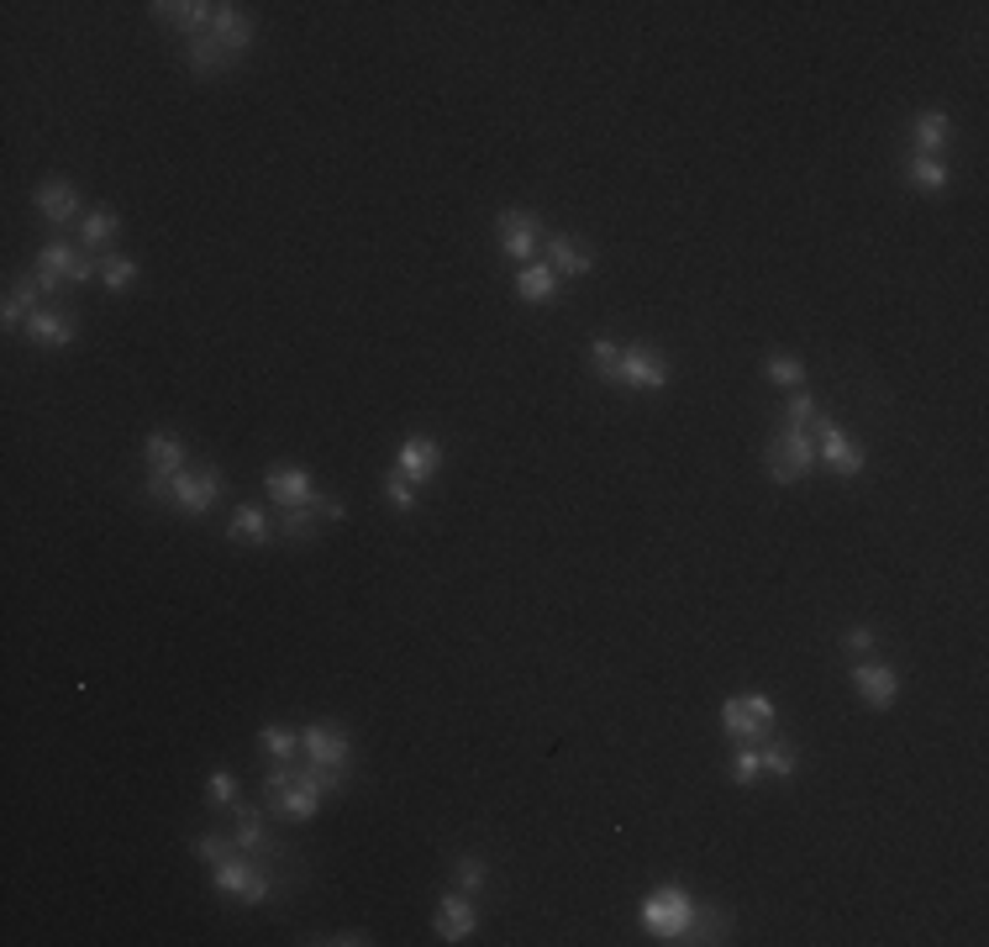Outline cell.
<instances>
[{"label": "cell", "mask_w": 989, "mask_h": 947, "mask_svg": "<svg viewBox=\"0 0 989 947\" xmlns=\"http://www.w3.org/2000/svg\"><path fill=\"white\" fill-rule=\"evenodd\" d=\"M911 143H916V154H943L947 143H953V116L943 111H922V116H911Z\"/></svg>", "instance_id": "cell-21"}, {"label": "cell", "mask_w": 989, "mask_h": 947, "mask_svg": "<svg viewBox=\"0 0 989 947\" xmlns=\"http://www.w3.org/2000/svg\"><path fill=\"white\" fill-rule=\"evenodd\" d=\"M301 753H306V764H316V769H348L353 737H348V727H337V722H311V727L301 732Z\"/></svg>", "instance_id": "cell-6"}, {"label": "cell", "mask_w": 989, "mask_h": 947, "mask_svg": "<svg viewBox=\"0 0 989 947\" xmlns=\"http://www.w3.org/2000/svg\"><path fill=\"white\" fill-rule=\"evenodd\" d=\"M722 732L732 737V743H758V737H769L774 727H764V722L753 716L743 695H732V701L722 705Z\"/></svg>", "instance_id": "cell-23"}, {"label": "cell", "mask_w": 989, "mask_h": 947, "mask_svg": "<svg viewBox=\"0 0 989 947\" xmlns=\"http://www.w3.org/2000/svg\"><path fill=\"white\" fill-rule=\"evenodd\" d=\"M143 459H148V480H143V490H148L154 501H164V495H169V480L185 474V442L169 438V432H154V438L143 442Z\"/></svg>", "instance_id": "cell-5"}, {"label": "cell", "mask_w": 989, "mask_h": 947, "mask_svg": "<svg viewBox=\"0 0 989 947\" xmlns=\"http://www.w3.org/2000/svg\"><path fill=\"white\" fill-rule=\"evenodd\" d=\"M779 421H785V427H795V432L816 427V400H811V390H790V396H785V411H779Z\"/></svg>", "instance_id": "cell-37"}, {"label": "cell", "mask_w": 989, "mask_h": 947, "mask_svg": "<svg viewBox=\"0 0 989 947\" xmlns=\"http://www.w3.org/2000/svg\"><path fill=\"white\" fill-rule=\"evenodd\" d=\"M306 943H332V947H364V943H375L369 932H337V937H306Z\"/></svg>", "instance_id": "cell-42"}, {"label": "cell", "mask_w": 989, "mask_h": 947, "mask_svg": "<svg viewBox=\"0 0 989 947\" xmlns=\"http://www.w3.org/2000/svg\"><path fill=\"white\" fill-rule=\"evenodd\" d=\"M743 701H748V711L758 716V722H764V727H774V722H779V711H774L769 695H743Z\"/></svg>", "instance_id": "cell-41"}, {"label": "cell", "mask_w": 989, "mask_h": 947, "mask_svg": "<svg viewBox=\"0 0 989 947\" xmlns=\"http://www.w3.org/2000/svg\"><path fill=\"white\" fill-rule=\"evenodd\" d=\"M516 295L527 301V306H548L553 295H558V274L548 264H522L516 274Z\"/></svg>", "instance_id": "cell-27"}, {"label": "cell", "mask_w": 989, "mask_h": 947, "mask_svg": "<svg viewBox=\"0 0 989 947\" xmlns=\"http://www.w3.org/2000/svg\"><path fill=\"white\" fill-rule=\"evenodd\" d=\"M438 937L442 943H469L474 937V926H480V916H474V905H469V895L463 890H453V895H442L438 905Z\"/></svg>", "instance_id": "cell-18"}, {"label": "cell", "mask_w": 989, "mask_h": 947, "mask_svg": "<svg viewBox=\"0 0 989 947\" xmlns=\"http://www.w3.org/2000/svg\"><path fill=\"white\" fill-rule=\"evenodd\" d=\"M732 785H743V790H748V785H758V779H764V758H758V748H748V743H743V748L732 753Z\"/></svg>", "instance_id": "cell-38"}, {"label": "cell", "mask_w": 989, "mask_h": 947, "mask_svg": "<svg viewBox=\"0 0 989 947\" xmlns=\"http://www.w3.org/2000/svg\"><path fill=\"white\" fill-rule=\"evenodd\" d=\"M227 537H232V543L264 548V543H274V516H269L264 506H238L232 511V522H227Z\"/></svg>", "instance_id": "cell-20"}, {"label": "cell", "mask_w": 989, "mask_h": 947, "mask_svg": "<svg viewBox=\"0 0 989 947\" xmlns=\"http://www.w3.org/2000/svg\"><path fill=\"white\" fill-rule=\"evenodd\" d=\"M695 911H701V901H695L684 884H659V890L642 901V926H648L659 943H684Z\"/></svg>", "instance_id": "cell-2"}, {"label": "cell", "mask_w": 989, "mask_h": 947, "mask_svg": "<svg viewBox=\"0 0 989 947\" xmlns=\"http://www.w3.org/2000/svg\"><path fill=\"white\" fill-rule=\"evenodd\" d=\"M590 369L600 385H621V343L616 337H590Z\"/></svg>", "instance_id": "cell-30"}, {"label": "cell", "mask_w": 989, "mask_h": 947, "mask_svg": "<svg viewBox=\"0 0 989 947\" xmlns=\"http://www.w3.org/2000/svg\"><path fill=\"white\" fill-rule=\"evenodd\" d=\"M853 690L869 711H890V705L901 701V674L880 659H858L853 663Z\"/></svg>", "instance_id": "cell-10"}, {"label": "cell", "mask_w": 989, "mask_h": 947, "mask_svg": "<svg viewBox=\"0 0 989 947\" xmlns=\"http://www.w3.org/2000/svg\"><path fill=\"white\" fill-rule=\"evenodd\" d=\"M669 375H674L669 358H659L648 343H627V348H621V385H627V390H663Z\"/></svg>", "instance_id": "cell-11"}, {"label": "cell", "mask_w": 989, "mask_h": 947, "mask_svg": "<svg viewBox=\"0 0 989 947\" xmlns=\"http://www.w3.org/2000/svg\"><path fill=\"white\" fill-rule=\"evenodd\" d=\"M816 469V438L811 432H795V427H779V438L769 442V480L779 490L806 480Z\"/></svg>", "instance_id": "cell-4"}, {"label": "cell", "mask_w": 989, "mask_h": 947, "mask_svg": "<svg viewBox=\"0 0 989 947\" xmlns=\"http://www.w3.org/2000/svg\"><path fill=\"white\" fill-rule=\"evenodd\" d=\"M185 64L196 69L200 80H211V74H227V69L238 64V59H232V53H227V48H221L211 32H200V38H190V53H185Z\"/></svg>", "instance_id": "cell-24"}, {"label": "cell", "mask_w": 989, "mask_h": 947, "mask_svg": "<svg viewBox=\"0 0 989 947\" xmlns=\"http://www.w3.org/2000/svg\"><path fill=\"white\" fill-rule=\"evenodd\" d=\"M232 842H238V853H274V842H269V827H264V811H253V806H242V800H238Z\"/></svg>", "instance_id": "cell-25"}, {"label": "cell", "mask_w": 989, "mask_h": 947, "mask_svg": "<svg viewBox=\"0 0 989 947\" xmlns=\"http://www.w3.org/2000/svg\"><path fill=\"white\" fill-rule=\"evenodd\" d=\"M101 285L106 290H133L137 285V259H127V253L101 259Z\"/></svg>", "instance_id": "cell-36"}, {"label": "cell", "mask_w": 989, "mask_h": 947, "mask_svg": "<svg viewBox=\"0 0 989 947\" xmlns=\"http://www.w3.org/2000/svg\"><path fill=\"white\" fill-rule=\"evenodd\" d=\"M396 469L411 480V485H427L432 474L442 469V442L438 438H406L396 453Z\"/></svg>", "instance_id": "cell-16"}, {"label": "cell", "mask_w": 989, "mask_h": 947, "mask_svg": "<svg viewBox=\"0 0 989 947\" xmlns=\"http://www.w3.org/2000/svg\"><path fill=\"white\" fill-rule=\"evenodd\" d=\"M211 38H217L232 59H242V53L253 48V17H248L242 6H217V17H211Z\"/></svg>", "instance_id": "cell-19"}, {"label": "cell", "mask_w": 989, "mask_h": 947, "mask_svg": "<svg viewBox=\"0 0 989 947\" xmlns=\"http://www.w3.org/2000/svg\"><path fill=\"white\" fill-rule=\"evenodd\" d=\"M221 485H227V474H221L217 463H200V469H185L169 480V506L185 511V516H206V511L221 501Z\"/></svg>", "instance_id": "cell-3"}, {"label": "cell", "mask_w": 989, "mask_h": 947, "mask_svg": "<svg viewBox=\"0 0 989 947\" xmlns=\"http://www.w3.org/2000/svg\"><path fill=\"white\" fill-rule=\"evenodd\" d=\"M259 753H264L269 764H295V753H301V737H295L285 722H264V727H259Z\"/></svg>", "instance_id": "cell-29"}, {"label": "cell", "mask_w": 989, "mask_h": 947, "mask_svg": "<svg viewBox=\"0 0 989 947\" xmlns=\"http://www.w3.org/2000/svg\"><path fill=\"white\" fill-rule=\"evenodd\" d=\"M32 206H38V217H43L48 227H74V221L85 217V200L74 190V179H48L43 190L32 196Z\"/></svg>", "instance_id": "cell-13"}, {"label": "cell", "mask_w": 989, "mask_h": 947, "mask_svg": "<svg viewBox=\"0 0 989 947\" xmlns=\"http://www.w3.org/2000/svg\"><path fill=\"white\" fill-rule=\"evenodd\" d=\"M501 227V253H506L511 264H532L537 259V238H543V217L537 211H522V206H511L495 217Z\"/></svg>", "instance_id": "cell-7"}, {"label": "cell", "mask_w": 989, "mask_h": 947, "mask_svg": "<svg viewBox=\"0 0 989 947\" xmlns=\"http://www.w3.org/2000/svg\"><path fill=\"white\" fill-rule=\"evenodd\" d=\"M385 501H390L400 516H411V511L421 506V485H411L400 469H390V474H385Z\"/></svg>", "instance_id": "cell-35"}, {"label": "cell", "mask_w": 989, "mask_h": 947, "mask_svg": "<svg viewBox=\"0 0 989 947\" xmlns=\"http://www.w3.org/2000/svg\"><path fill=\"white\" fill-rule=\"evenodd\" d=\"M758 758H764V774H774V779H795V774H800V748L779 743V737H769V743L758 748Z\"/></svg>", "instance_id": "cell-33"}, {"label": "cell", "mask_w": 989, "mask_h": 947, "mask_svg": "<svg viewBox=\"0 0 989 947\" xmlns=\"http://www.w3.org/2000/svg\"><path fill=\"white\" fill-rule=\"evenodd\" d=\"M947 164L943 158H932V154H911L905 158V185H911V190H922V196H943L947 190Z\"/></svg>", "instance_id": "cell-22"}, {"label": "cell", "mask_w": 989, "mask_h": 947, "mask_svg": "<svg viewBox=\"0 0 989 947\" xmlns=\"http://www.w3.org/2000/svg\"><path fill=\"white\" fill-rule=\"evenodd\" d=\"M726 932H732V916H726L722 905H701L690 932H684V943H726Z\"/></svg>", "instance_id": "cell-31"}, {"label": "cell", "mask_w": 989, "mask_h": 947, "mask_svg": "<svg viewBox=\"0 0 989 947\" xmlns=\"http://www.w3.org/2000/svg\"><path fill=\"white\" fill-rule=\"evenodd\" d=\"M264 490L274 511H301L316 501V485H311V469L301 463H269L264 469Z\"/></svg>", "instance_id": "cell-8"}, {"label": "cell", "mask_w": 989, "mask_h": 947, "mask_svg": "<svg viewBox=\"0 0 989 947\" xmlns=\"http://www.w3.org/2000/svg\"><path fill=\"white\" fill-rule=\"evenodd\" d=\"M842 648H848L853 659H874V648H880V632H874V627H848Z\"/></svg>", "instance_id": "cell-40"}, {"label": "cell", "mask_w": 989, "mask_h": 947, "mask_svg": "<svg viewBox=\"0 0 989 947\" xmlns=\"http://www.w3.org/2000/svg\"><path fill=\"white\" fill-rule=\"evenodd\" d=\"M484 884H490V863L474 859V853H463L459 859V890L463 895H480Z\"/></svg>", "instance_id": "cell-39"}, {"label": "cell", "mask_w": 989, "mask_h": 947, "mask_svg": "<svg viewBox=\"0 0 989 947\" xmlns=\"http://www.w3.org/2000/svg\"><path fill=\"white\" fill-rule=\"evenodd\" d=\"M238 800H242L238 774H232V769H211V779H206V806H211V811H238Z\"/></svg>", "instance_id": "cell-32"}, {"label": "cell", "mask_w": 989, "mask_h": 947, "mask_svg": "<svg viewBox=\"0 0 989 947\" xmlns=\"http://www.w3.org/2000/svg\"><path fill=\"white\" fill-rule=\"evenodd\" d=\"M764 375H769L779 390H800V385H806V364L790 358V353H769V358H764Z\"/></svg>", "instance_id": "cell-34"}, {"label": "cell", "mask_w": 989, "mask_h": 947, "mask_svg": "<svg viewBox=\"0 0 989 947\" xmlns=\"http://www.w3.org/2000/svg\"><path fill=\"white\" fill-rule=\"evenodd\" d=\"M38 295H43V290H38V280H17V285L6 290L0 322H6V327H27V316H32V311H43V306H38Z\"/></svg>", "instance_id": "cell-28"}, {"label": "cell", "mask_w": 989, "mask_h": 947, "mask_svg": "<svg viewBox=\"0 0 989 947\" xmlns=\"http://www.w3.org/2000/svg\"><path fill=\"white\" fill-rule=\"evenodd\" d=\"M148 11H154V22L175 27V32H185V38L211 32V17H217V6H206V0H154Z\"/></svg>", "instance_id": "cell-14"}, {"label": "cell", "mask_w": 989, "mask_h": 947, "mask_svg": "<svg viewBox=\"0 0 989 947\" xmlns=\"http://www.w3.org/2000/svg\"><path fill=\"white\" fill-rule=\"evenodd\" d=\"M543 264H548L558 280H585V274H595V253L585 243L564 238V232H553L548 248H543Z\"/></svg>", "instance_id": "cell-15"}, {"label": "cell", "mask_w": 989, "mask_h": 947, "mask_svg": "<svg viewBox=\"0 0 989 947\" xmlns=\"http://www.w3.org/2000/svg\"><path fill=\"white\" fill-rule=\"evenodd\" d=\"M816 432H821V442H816V459L832 463V474H842V480H858V474H863V463H869V453H863V448H858V442L848 438L832 417H816Z\"/></svg>", "instance_id": "cell-9"}, {"label": "cell", "mask_w": 989, "mask_h": 947, "mask_svg": "<svg viewBox=\"0 0 989 947\" xmlns=\"http://www.w3.org/2000/svg\"><path fill=\"white\" fill-rule=\"evenodd\" d=\"M27 337H32L38 348H69V343L80 337V322H74L69 311H59V306H43V311H32V316H27Z\"/></svg>", "instance_id": "cell-17"}, {"label": "cell", "mask_w": 989, "mask_h": 947, "mask_svg": "<svg viewBox=\"0 0 989 947\" xmlns=\"http://www.w3.org/2000/svg\"><path fill=\"white\" fill-rule=\"evenodd\" d=\"M74 269H80V248L74 243H48L32 259V280L43 295H64V285H74Z\"/></svg>", "instance_id": "cell-12"}, {"label": "cell", "mask_w": 989, "mask_h": 947, "mask_svg": "<svg viewBox=\"0 0 989 947\" xmlns=\"http://www.w3.org/2000/svg\"><path fill=\"white\" fill-rule=\"evenodd\" d=\"M122 238V217L111 211V206H90L85 217H80V248H106V243H116Z\"/></svg>", "instance_id": "cell-26"}, {"label": "cell", "mask_w": 989, "mask_h": 947, "mask_svg": "<svg viewBox=\"0 0 989 947\" xmlns=\"http://www.w3.org/2000/svg\"><path fill=\"white\" fill-rule=\"evenodd\" d=\"M211 884H217V895H227V901H238V905H269L274 901V874L259 869V863L248 859V853H238V848L211 863Z\"/></svg>", "instance_id": "cell-1"}]
</instances>
